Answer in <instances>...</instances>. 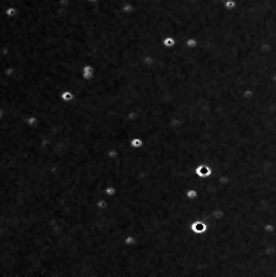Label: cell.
<instances>
[{"mask_svg":"<svg viewBox=\"0 0 276 277\" xmlns=\"http://www.w3.org/2000/svg\"><path fill=\"white\" fill-rule=\"evenodd\" d=\"M133 144H136V146H141V140H134Z\"/></svg>","mask_w":276,"mask_h":277,"instance_id":"obj_1","label":"cell"}]
</instances>
